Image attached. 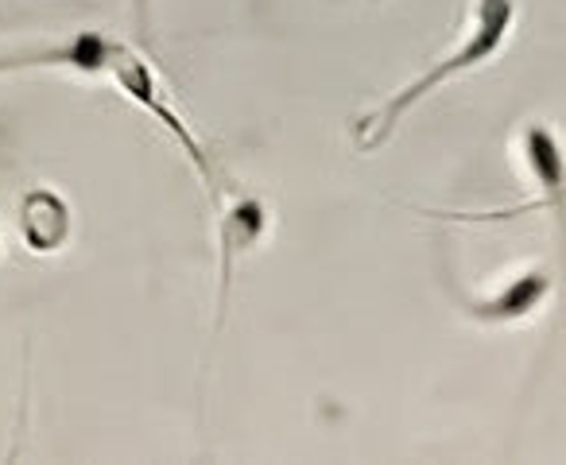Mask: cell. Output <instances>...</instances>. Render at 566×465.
<instances>
[{
    "label": "cell",
    "instance_id": "obj_1",
    "mask_svg": "<svg viewBox=\"0 0 566 465\" xmlns=\"http://www.w3.org/2000/svg\"><path fill=\"white\" fill-rule=\"evenodd\" d=\"M512 24H516V0H478V9H473V20H470V32H465V40L458 43L454 51H450L442 63H434L427 74H419L416 82H411L408 89H400V94L392 97V102L385 105V109H377L373 117H365L361 125H357V148L361 151H377L380 144L392 136V128L403 120V113L411 109V105H419L423 97H431L439 86H447L450 78H458V74L473 71V66L489 63V59L496 55V51L504 47V40H509Z\"/></svg>",
    "mask_w": 566,
    "mask_h": 465
},
{
    "label": "cell",
    "instance_id": "obj_2",
    "mask_svg": "<svg viewBox=\"0 0 566 465\" xmlns=\"http://www.w3.org/2000/svg\"><path fill=\"white\" fill-rule=\"evenodd\" d=\"M105 78L113 82V86L120 89V94L128 97L133 105H140L144 113H151V117L159 120V125L171 133V140L182 148V156L195 163V171H198V179L210 187L213 182V171H210V159H206V151H202V144H198V136L190 133V125L179 117V109H175L171 102L164 97V89H159V78H156V71L148 66V59L144 55H136L133 47H125V43H113L109 47V59H105Z\"/></svg>",
    "mask_w": 566,
    "mask_h": 465
},
{
    "label": "cell",
    "instance_id": "obj_3",
    "mask_svg": "<svg viewBox=\"0 0 566 465\" xmlns=\"http://www.w3.org/2000/svg\"><path fill=\"white\" fill-rule=\"evenodd\" d=\"M20 237L32 253H55L71 237V205L55 190H28L20 202Z\"/></svg>",
    "mask_w": 566,
    "mask_h": 465
},
{
    "label": "cell",
    "instance_id": "obj_4",
    "mask_svg": "<svg viewBox=\"0 0 566 465\" xmlns=\"http://www.w3.org/2000/svg\"><path fill=\"white\" fill-rule=\"evenodd\" d=\"M113 40L97 32H78L71 43H59V47L35 51V55H12L0 59V74L4 71H24V66H66V71H82V74H102L105 59H109Z\"/></svg>",
    "mask_w": 566,
    "mask_h": 465
},
{
    "label": "cell",
    "instance_id": "obj_5",
    "mask_svg": "<svg viewBox=\"0 0 566 465\" xmlns=\"http://www.w3.org/2000/svg\"><path fill=\"white\" fill-rule=\"evenodd\" d=\"M551 295V276L547 272H527V276L512 279L501 295H493L489 303H473V315L489 318V323H516L527 318L532 310L543 307V299Z\"/></svg>",
    "mask_w": 566,
    "mask_h": 465
},
{
    "label": "cell",
    "instance_id": "obj_6",
    "mask_svg": "<svg viewBox=\"0 0 566 465\" xmlns=\"http://www.w3.org/2000/svg\"><path fill=\"white\" fill-rule=\"evenodd\" d=\"M264 233V205L256 198H241L229 205L226 221H221V279L229 284V268L249 245H256V237Z\"/></svg>",
    "mask_w": 566,
    "mask_h": 465
},
{
    "label": "cell",
    "instance_id": "obj_7",
    "mask_svg": "<svg viewBox=\"0 0 566 465\" xmlns=\"http://www.w3.org/2000/svg\"><path fill=\"white\" fill-rule=\"evenodd\" d=\"M524 156L527 167H532L535 182L547 190V198H558V187H563V156H558V144L551 136V128L532 125L524 133Z\"/></svg>",
    "mask_w": 566,
    "mask_h": 465
},
{
    "label": "cell",
    "instance_id": "obj_8",
    "mask_svg": "<svg viewBox=\"0 0 566 465\" xmlns=\"http://www.w3.org/2000/svg\"><path fill=\"white\" fill-rule=\"evenodd\" d=\"M136 9V24H140V32H148V0H133Z\"/></svg>",
    "mask_w": 566,
    "mask_h": 465
}]
</instances>
